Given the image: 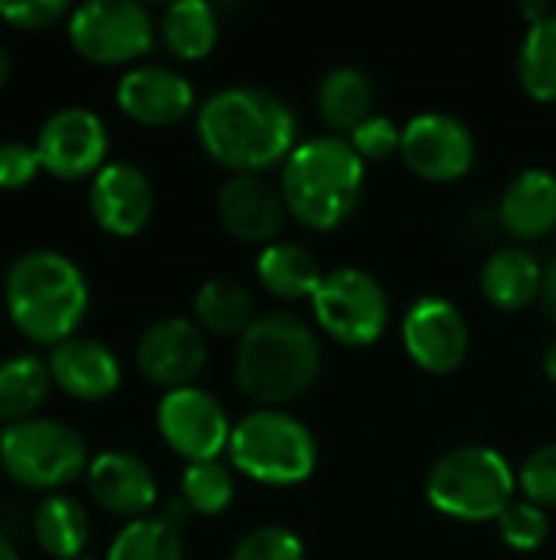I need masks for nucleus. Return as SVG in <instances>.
<instances>
[{
	"label": "nucleus",
	"instance_id": "nucleus-1",
	"mask_svg": "<svg viewBox=\"0 0 556 560\" xmlns=\"http://www.w3.org/2000/svg\"><path fill=\"white\" fill-rule=\"evenodd\" d=\"M197 138L220 167L233 174H262L285 164L298 148V121L275 92L229 85L197 108Z\"/></svg>",
	"mask_w": 556,
	"mask_h": 560
},
{
	"label": "nucleus",
	"instance_id": "nucleus-2",
	"mask_svg": "<svg viewBox=\"0 0 556 560\" xmlns=\"http://www.w3.org/2000/svg\"><path fill=\"white\" fill-rule=\"evenodd\" d=\"M88 302V279L66 253L26 249L3 272V308L13 328L33 345L56 348L72 338Z\"/></svg>",
	"mask_w": 556,
	"mask_h": 560
},
{
	"label": "nucleus",
	"instance_id": "nucleus-3",
	"mask_svg": "<svg viewBox=\"0 0 556 560\" xmlns=\"http://www.w3.org/2000/svg\"><path fill=\"white\" fill-rule=\"evenodd\" d=\"M236 384L259 407L279 410L301 400L321 374L315 328L288 312L259 315L236 345Z\"/></svg>",
	"mask_w": 556,
	"mask_h": 560
},
{
	"label": "nucleus",
	"instance_id": "nucleus-4",
	"mask_svg": "<svg viewBox=\"0 0 556 560\" xmlns=\"http://www.w3.org/2000/svg\"><path fill=\"white\" fill-rule=\"evenodd\" d=\"M364 158L344 135L301 141L282 164V197L295 220L311 230H334L364 197Z\"/></svg>",
	"mask_w": 556,
	"mask_h": 560
},
{
	"label": "nucleus",
	"instance_id": "nucleus-5",
	"mask_svg": "<svg viewBox=\"0 0 556 560\" xmlns=\"http://www.w3.org/2000/svg\"><path fill=\"white\" fill-rule=\"evenodd\" d=\"M518 476L492 446H456L426 476V499L459 522H498L514 502Z\"/></svg>",
	"mask_w": 556,
	"mask_h": 560
},
{
	"label": "nucleus",
	"instance_id": "nucleus-6",
	"mask_svg": "<svg viewBox=\"0 0 556 560\" xmlns=\"http://www.w3.org/2000/svg\"><path fill=\"white\" fill-rule=\"evenodd\" d=\"M229 463L262 486H301L318 469V440L308 423L285 410L259 407L229 436Z\"/></svg>",
	"mask_w": 556,
	"mask_h": 560
},
{
	"label": "nucleus",
	"instance_id": "nucleus-7",
	"mask_svg": "<svg viewBox=\"0 0 556 560\" xmlns=\"http://www.w3.org/2000/svg\"><path fill=\"white\" fill-rule=\"evenodd\" d=\"M85 436L52 417H29L0 427V472L33 492H59L88 472Z\"/></svg>",
	"mask_w": 556,
	"mask_h": 560
},
{
	"label": "nucleus",
	"instance_id": "nucleus-8",
	"mask_svg": "<svg viewBox=\"0 0 556 560\" xmlns=\"http://www.w3.org/2000/svg\"><path fill=\"white\" fill-rule=\"evenodd\" d=\"M311 308L321 331L347 348H367L390 328L387 289L357 266L324 272L318 292L311 295Z\"/></svg>",
	"mask_w": 556,
	"mask_h": 560
},
{
	"label": "nucleus",
	"instance_id": "nucleus-9",
	"mask_svg": "<svg viewBox=\"0 0 556 560\" xmlns=\"http://www.w3.org/2000/svg\"><path fill=\"white\" fill-rule=\"evenodd\" d=\"M72 49L98 66L134 62L154 46L151 10L138 0H85L66 23Z\"/></svg>",
	"mask_w": 556,
	"mask_h": 560
},
{
	"label": "nucleus",
	"instance_id": "nucleus-10",
	"mask_svg": "<svg viewBox=\"0 0 556 560\" xmlns=\"http://www.w3.org/2000/svg\"><path fill=\"white\" fill-rule=\"evenodd\" d=\"M33 148L39 167L59 180H92L108 161V128L85 105H66L43 118Z\"/></svg>",
	"mask_w": 556,
	"mask_h": 560
},
{
	"label": "nucleus",
	"instance_id": "nucleus-11",
	"mask_svg": "<svg viewBox=\"0 0 556 560\" xmlns=\"http://www.w3.org/2000/svg\"><path fill=\"white\" fill-rule=\"evenodd\" d=\"M157 433L187 463H210L229 450L233 427L223 404L210 390L177 387L157 404Z\"/></svg>",
	"mask_w": 556,
	"mask_h": 560
},
{
	"label": "nucleus",
	"instance_id": "nucleus-12",
	"mask_svg": "<svg viewBox=\"0 0 556 560\" xmlns=\"http://www.w3.org/2000/svg\"><path fill=\"white\" fill-rule=\"evenodd\" d=\"M400 154L413 174L433 184H449L475 167L478 144L472 128L449 112H423L403 125Z\"/></svg>",
	"mask_w": 556,
	"mask_h": 560
},
{
	"label": "nucleus",
	"instance_id": "nucleus-13",
	"mask_svg": "<svg viewBox=\"0 0 556 560\" xmlns=\"http://www.w3.org/2000/svg\"><path fill=\"white\" fill-rule=\"evenodd\" d=\"M206 335L197 322L184 315H167L157 318L144 328L134 348V364L144 381L177 390V387H193V381L206 368Z\"/></svg>",
	"mask_w": 556,
	"mask_h": 560
},
{
	"label": "nucleus",
	"instance_id": "nucleus-14",
	"mask_svg": "<svg viewBox=\"0 0 556 560\" xmlns=\"http://www.w3.org/2000/svg\"><path fill=\"white\" fill-rule=\"evenodd\" d=\"M403 345L416 368L429 374H452L465 364L472 331L462 308L442 295L413 302L403 315Z\"/></svg>",
	"mask_w": 556,
	"mask_h": 560
},
{
	"label": "nucleus",
	"instance_id": "nucleus-15",
	"mask_svg": "<svg viewBox=\"0 0 556 560\" xmlns=\"http://www.w3.org/2000/svg\"><path fill=\"white\" fill-rule=\"evenodd\" d=\"M92 220L118 240L138 236L154 217V184L131 161H108L88 184Z\"/></svg>",
	"mask_w": 556,
	"mask_h": 560
},
{
	"label": "nucleus",
	"instance_id": "nucleus-16",
	"mask_svg": "<svg viewBox=\"0 0 556 560\" xmlns=\"http://www.w3.org/2000/svg\"><path fill=\"white\" fill-rule=\"evenodd\" d=\"M285 197L262 174H233L216 194V217L242 243H275L285 226Z\"/></svg>",
	"mask_w": 556,
	"mask_h": 560
},
{
	"label": "nucleus",
	"instance_id": "nucleus-17",
	"mask_svg": "<svg viewBox=\"0 0 556 560\" xmlns=\"http://www.w3.org/2000/svg\"><path fill=\"white\" fill-rule=\"evenodd\" d=\"M115 102L131 121L164 128L187 118L197 108V92L187 82V75H180L177 69L134 66L118 79Z\"/></svg>",
	"mask_w": 556,
	"mask_h": 560
},
{
	"label": "nucleus",
	"instance_id": "nucleus-18",
	"mask_svg": "<svg viewBox=\"0 0 556 560\" xmlns=\"http://www.w3.org/2000/svg\"><path fill=\"white\" fill-rule=\"evenodd\" d=\"M49 377L52 387L69 394L72 400L82 404H98L108 400L121 387V361L118 354L88 335H72L49 348Z\"/></svg>",
	"mask_w": 556,
	"mask_h": 560
},
{
	"label": "nucleus",
	"instance_id": "nucleus-19",
	"mask_svg": "<svg viewBox=\"0 0 556 560\" xmlns=\"http://www.w3.org/2000/svg\"><path fill=\"white\" fill-rule=\"evenodd\" d=\"M88 492L98 509L118 518H147V512L157 505V479L154 469L128 453V450H105L88 463L85 472Z\"/></svg>",
	"mask_w": 556,
	"mask_h": 560
},
{
	"label": "nucleus",
	"instance_id": "nucleus-20",
	"mask_svg": "<svg viewBox=\"0 0 556 560\" xmlns=\"http://www.w3.org/2000/svg\"><path fill=\"white\" fill-rule=\"evenodd\" d=\"M498 220L514 240H541L556 226V174L528 167L501 194Z\"/></svg>",
	"mask_w": 556,
	"mask_h": 560
},
{
	"label": "nucleus",
	"instance_id": "nucleus-21",
	"mask_svg": "<svg viewBox=\"0 0 556 560\" xmlns=\"http://www.w3.org/2000/svg\"><path fill=\"white\" fill-rule=\"evenodd\" d=\"M544 266L524 246H501L482 266V292L495 308L518 312L541 299Z\"/></svg>",
	"mask_w": 556,
	"mask_h": 560
},
{
	"label": "nucleus",
	"instance_id": "nucleus-22",
	"mask_svg": "<svg viewBox=\"0 0 556 560\" xmlns=\"http://www.w3.org/2000/svg\"><path fill=\"white\" fill-rule=\"evenodd\" d=\"M33 538L49 558L79 560L92 538V522L85 505L62 492L46 495L33 512Z\"/></svg>",
	"mask_w": 556,
	"mask_h": 560
},
{
	"label": "nucleus",
	"instance_id": "nucleus-23",
	"mask_svg": "<svg viewBox=\"0 0 556 560\" xmlns=\"http://www.w3.org/2000/svg\"><path fill=\"white\" fill-rule=\"evenodd\" d=\"M256 276L272 295L292 299V302L311 299L324 279L318 256L308 246L292 243V240H275V243L262 246L259 262H256Z\"/></svg>",
	"mask_w": 556,
	"mask_h": 560
},
{
	"label": "nucleus",
	"instance_id": "nucleus-24",
	"mask_svg": "<svg viewBox=\"0 0 556 560\" xmlns=\"http://www.w3.org/2000/svg\"><path fill=\"white\" fill-rule=\"evenodd\" d=\"M318 112L328 128L354 131L370 118L374 108V85L370 75L357 66H334L318 82Z\"/></svg>",
	"mask_w": 556,
	"mask_h": 560
},
{
	"label": "nucleus",
	"instance_id": "nucleus-25",
	"mask_svg": "<svg viewBox=\"0 0 556 560\" xmlns=\"http://www.w3.org/2000/svg\"><path fill=\"white\" fill-rule=\"evenodd\" d=\"M49 364L36 354H13L0 361V423H20L39 417L49 400Z\"/></svg>",
	"mask_w": 556,
	"mask_h": 560
},
{
	"label": "nucleus",
	"instance_id": "nucleus-26",
	"mask_svg": "<svg viewBox=\"0 0 556 560\" xmlns=\"http://www.w3.org/2000/svg\"><path fill=\"white\" fill-rule=\"evenodd\" d=\"M193 315L203 331H213L220 338H229V335L242 338L249 331V325L259 318L249 289L229 276H213L197 289Z\"/></svg>",
	"mask_w": 556,
	"mask_h": 560
},
{
	"label": "nucleus",
	"instance_id": "nucleus-27",
	"mask_svg": "<svg viewBox=\"0 0 556 560\" xmlns=\"http://www.w3.org/2000/svg\"><path fill=\"white\" fill-rule=\"evenodd\" d=\"M161 36L177 59H203L220 39L216 10L206 0H177L161 16Z\"/></svg>",
	"mask_w": 556,
	"mask_h": 560
},
{
	"label": "nucleus",
	"instance_id": "nucleus-28",
	"mask_svg": "<svg viewBox=\"0 0 556 560\" xmlns=\"http://www.w3.org/2000/svg\"><path fill=\"white\" fill-rule=\"evenodd\" d=\"M518 79L537 102H556V10L528 26L518 52Z\"/></svg>",
	"mask_w": 556,
	"mask_h": 560
},
{
	"label": "nucleus",
	"instance_id": "nucleus-29",
	"mask_svg": "<svg viewBox=\"0 0 556 560\" xmlns=\"http://www.w3.org/2000/svg\"><path fill=\"white\" fill-rule=\"evenodd\" d=\"M105 560H184V538L167 518H134L108 545Z\"/></svg>",
	"mask_w": 556,
	"mask_h": 560
},
{
	"label": "nucleus",
	"instance_id": "nucleus-30",
	"mask_svg": "<svg viewBox=\"0 0 556 560\" xmlns=\"http://www.w3.org/2000/svg\"><path fill=\"white\" fill-rule=\"evenodd\" d=\"M236 495V479L229 466L220 459L210 463H187L180 476V499L193 515H220L233 505Z\"/></svg>",
	"mask_w": 556,
	"mask_h": 560
},
{
	"label": "nucleus",
	"instance_id": "nucleus-31",
	"mask_svg": "<svg viewBox=\"0 0 556 560\" xmlns=\"http://www.w3.org/2000/svg\"><path fill=\"white\" fill-rule=\"evenodd\" d=\"M498 532H501L508 548H514V551H537L551 538L547 509H541V505H534L528 499L524 502H511L508 512L498 518Z\"/></svg>",
	"mask_w": 556,
	"mask_h": 560
},
{
	"label": "nucleus",
	"instance_id": "nucleus-32",
	"mask_svg": "<svg viewBox=\"0 0 556 560\" xmlns=\"http://www.w3.org/2000/svg\"><path fill=\"white\" fill-rule=\"evenodd\" d=\"M229 560H305V545L282 525H259L236 541Z\"/></svg>",
	"mask_w": 556,
	"mask_h": 560
},
{
	"label": "nucleus",
	"instance_id": "nucleus-33",
	"mask_svg": "<svg viewBox=\"0 0 556 560\" xmlns=\"http://www.w3.org/2000/svg\"><path fill=\"white\" fill-rule=\"evenodd\" d=\"M518 489L524 492L528 502L541 509H556V443L537 446L524 459L518 472Z\"/></svg>",
	"mask_w": 556,
	"mask_h": 560
},
{
	"label": "nucleus",
	"instance_id": "nucleus-34",
	"mask_svg": "<svg viewBox=\"0 0 556 560\" xmlns=\"http://www.w3.org/2000/svg\"><path fill=\"white\" fill-rule=\"evenodd\" d=\"M354 144V151L364 158V161H387L400 151L403 144V128L387 118V115H370L360 128L351 131L347 138Z\"/></svg>",
	"mask_w": 556,
	"mask_h": 560
},
{
	"label": "nucleus",
	"instance_id": "nucleus-35",
	"mask_svg": "<svg viewBox=\"0 0 556 560\" xmlns=\"http://www.w3.org/2000/svg\"><path fill=\"white\" fill-rule=\"evenodd\" d=\"M66 0H16V3H0V20L16 26V30H49L62 16H69Z\"/></svg>",
	"mask_w": 556,
	"mask_h": 560
},
{
	"label": "nucleus",
	"instance_id": "nucleus-36",
	"mask_svg": "<svg viewBox=\"0 0 556 560\" xmlns=\"http://www.w3.org/2000/svg\"><path fill=\"white\" fill-rule=\"evenodd\" d=\"M39 154L26 141H0V190H23L39 174Z\"/></svg>",
	"mask_w": 556,
	"mask_h": 560
},
{
	"label": "nucleus",
	"instance_id": "nucleus-37",
	"mask_svg": "<svg viewBox=\"0 0 556 560\" xmlns=\"http://www.w3.org/2000/svg\"><path fill=\"white\" fill-rule=\"evenodd\" d=\"M541 305H544V315L547 322L556 325V256L544 266V282H541Z\"/></svg>",
	"mask_w": 556,
	"mask_h": 560
},
{
	"label": "nucleus",
	"instance_id": "nucleus-38",
	"mask_svg": "<svg viewBox=\"0 0 556 560\" xmlns=\"http://www.w3.org/2000/svg\"><path fill=\"white\" fill-rule=\"evenodd\" d=\"M521 13L528 16V26H531V23L551 16L554 10H551V3H544V0H524V3H521Z\"/></svg>",
	"mask_w": 556,
	"mask_h": 560
},
{
	"label": "nucleus",
	"instance_id": "nucleus-39",
	"mask_svg": "<svg viewBox=\"0 0 556 560\" xmlns=\"http://www.w3.org/2000/svg\"><path fill=\"white\" fill-rule=\"evenodd\" d=\"M10 72H13V59H10L7 46L0 43V92H3V89H7V82H10Z\"/></svg>",
	"mask_w": 556,
	"mask_h": 560
},
{
	"label": "nucleus",
	"instance_id": "nucleus-40",
	"mask_svg": "<svg viewBox=\"0 0 556 560\" xmlns=\"http://www.w3.org/2000/svg\"><path fill=\"white\" fill-rule=\"evenodd\" d=\"M544 374L556 384V341H551V348L544 351Z\"/></svg>",
	"mask_w": 556,
	"mask_h": 560
},
{
	"label": "nucleus",
	"instance_id": "nucleus-41",
	"mask_svg": "<svg viewBox=\"0 0 556 560\" xmlns=\"http://www.w3.org/2000/svg\"><path fill=\"white\" fill-rule=\"evenodd\" d=\"M0 560H20V555H16V548L0 535Z\"/></svg>",
	"mask_w": 556,
	"mask_h": 560
},
{
	"label": "nucleus",
	"instance_id": "nucleus-42",
	"mask_svg": "<svg viewBox=\"0 0 556 560\" xmlns=\"http://www.w3.org/2000/svg\"><path fill=\"white\" fill-rule=\"evenodd\" d=\"M79 560H88V558H79Z\"/></svg>",
	"mask_w": 556,
	"mask_h": 560
}]
</instances>
